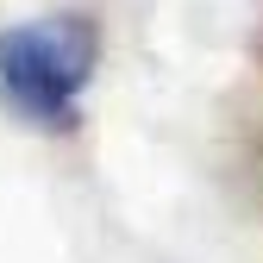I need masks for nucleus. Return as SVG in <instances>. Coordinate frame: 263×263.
Wrapping results in <instances>:
<instances>
[{"mask_svg":"<svg viewBox=\"0 0 263 263\" xmlns=\"http://www.w3.org/2000/svg\"><path fill=\"white\" fill-rule=\"evenodd\" d=\"M101 63L94 13H38L0 31V101L38 132H69Z\"/></svg>","mask_w":263,"mask_h":263,"instance_id":"1","label":"nucleus"}]
</instances>
